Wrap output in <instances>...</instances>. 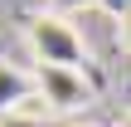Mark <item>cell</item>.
<instances>
[{"mask_svg":"<svg viewBox=\"0 0 131 127\" xmlns=\"http://www.w3.org/2000/svg\"><path fill=\"white\" fill-rule=\"evenodd\" d=\"M24 44L34 54V64H58V69H88V44L83 29L58 15V10H34L24 20Z\"/></svg>","mask_w":131,"mask_h":127,"instance_id":"obj_1","label":"cell"},{"mask_svg":"<svg viewBox=\"0 0 131 127\" xmlns=\"http://www.w3.org/2000/svg\"><path fill=\"white\" fill-rule=\"evenodd\" d=\"M34 93L44 98L49 113H83L97 103V88L83 69H58V64H34Z\"/></svg>","mask_w":131,"mask_h":127,"instance_id":"obj_2","label":"cell"},{"mask_svg":"<svg viewBox=\"0 0 131 127\" xmlns=\"http://www.w3.org/2000/svg\"><path fill=\"white\" fill-rule=\"evenodd\" d=\"M49 108H44V98L39 93H29L24 103H15L10 113H0V127H49Z\"/></svg>","mask_w":131,"mask_h":127,"instance_id":"obj_3","label":"cell"},{"mask_svg":"<svg viewBox=\"0 0 131 127\" xmlns=\"http://www.w3.org/2000/svg\"><path fill=\"white\" fill-rule=\"evenodd\" d=\"M117 44H122V49L131 54V5L122 10V15H117Z\"/></svg>","mask_w":131,"mask_h":127,"instance_id":"obj_4","label":"cell"},{"mask_svg":"<svg viewBox=\"0 0 131 127\" xmlns=\"http://www.w3.org/2000/svg\"><path fill=\"white\" fill-rule=\"evenodd\" d=\"M58 10H92V5H102V0H53Z\"/></svg>","mask_w":131,"mask_h":127,"instance_id":"obj_5","label":"cell"},{"mask_svg":"<svg viewBox=\"0 0 131 127\" xmlns=\"http://www.w3.org/2000/svg\"><path fill=\"white\" fill-rule=\"evenodd\" d=\"M117 127H131V108H126V113H122V117H117Z\"/></svg>","mask_w":131,"mask_h":127,"instance_id":"obj_6","label":"cell"},{"mask_svg":"<svg viewBox=\"0 0 131 127\" xmlns=\"http://www.w3.org/2000/svg\"><path fill=\"white\" fill-rule=\"evenodd\" d=\"M73 127H97V122H73Z\"/></svg>","mask_w":131,"mask_h":127,"instance_id":"obj_7","label":"cell"}]
</instances>
